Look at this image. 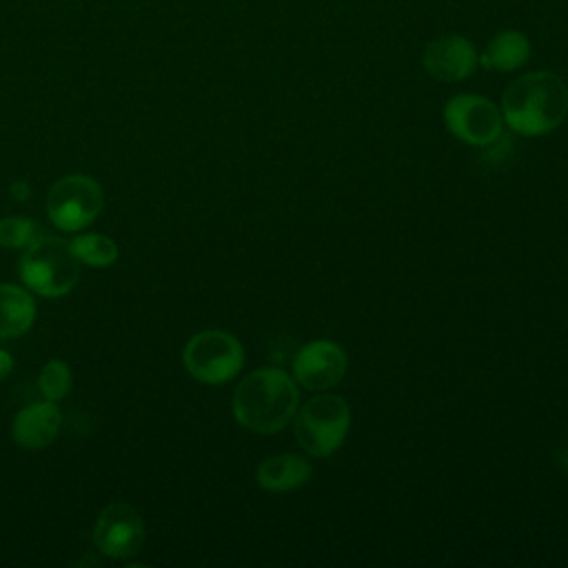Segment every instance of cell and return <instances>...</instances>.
<instances>
[{"label": "cell", "instance_id": "obj_16", "mask_svg": "<svg viewBox=\"0 0 568 568\" xmlns=\"http://www.w3.org/2000/svg\"><path fill=\"white\" fill-rule=\"evenodd\" d=\"M42 235L38 222L27 217H4L0 220V246L27 248Z\"/></svg>", "mask_w": 568, "mask_h": 568}, {"label": "cell", "instance_id": "obj_11", "mask_svg": "<svg viewBox=\"0 0 568 568\" xmlns=\"http://www.w3.org/2000/svg\"><path fill=\"white\" fill-rule=\"evenodd\" d=\"M60 424H62L60 410L53 406V402L47 399V402H36L24 406L16 415L11 433L18 446L38 450V448H47L55 439Z\"/></svg>", "mask_w": 568, "mask_h": 568}, {"label": "cell", "instance_id": "obj_9", "mask_svg": "<svg viewBox=\"0 0 568 568\" xmlns=\"http://www.w3.org/2000/svg\"><path fill=\"white\" fill-rule=\"evenodd\" d=\"M348 359L339 344L315 339L304 344L293 357V377L306 390H328L342 382Z\"/></svg>", "mask_w": 568, "mask_h": 568}, {"label": "cell", "instance_id": "obj_5", "mask_svg": "<svg viewBox=\"0 0 568 568\" xmlns=\"http://www.w3.org/2000/svg\"><path fill=\"white\" fill-rule=\"evenodd\" d=\"M182 359L191 377L204 384H224L244 366V348L226 331H202L186 342Z\"/></svg>", "mask_w": 568, "mask_h": 568}, {"label": "cell", "instance_id": "obj_10", "mask_svg": "<svg viewBox=\"0 0 568 568\" xmlns=\"http://www.w3.org/2000/svg\"><path fill=\"white\" fill-rule=\"evenodd\" d=\"M422 62L433 78L442 82H459L473 75L479 55L475 44L464 36H442L426 44Z\"/></svg>", "mask_w": 568, "mask_h": 568}, {"label": "cell", "instance_id": "obj_15", "mask_svg": "<svg viewBox=\"0 0 568 568\" xmlns=\"http://www.w3.org/2000/svg\"><path fill=\"white\" fill-rule=\"evenodd\" d=\"M69 248L78 262L89 264V266H109L118 257L115 242L100 233L78 235L69 242Z\"/></svg>", "mask_w": 568, "mask_h": 568}, {"label": "cell", "instance_id": "obj_8", "mask_svg": "<svg viewBox=\"0 0 568 568\" xmlns=\"http://www.w3.org/2000/svg\"><path fill=\"white\" fill-rule=\"evenodd\" d=\"M93 541L106 557L124 559L138 555L144 544V524L140 513L124 501L109 504L93 526Z\"/></svg>", "mask_w": 568, "mask_h": 568}, {"label": "cell", "instance_id": "obj_14", "mask_svg": "<svg viewBox=\"0 0 568 568\" xmlns=\"http://www.w3.org/2000/svg\"><path fill=\"white\" fill-rule=\"evenodd\" d=\"M36 320L33 297L13 284H0V339L18 337L31 328Z\"/></svg>", "mask_w": 568, "mask_h": 568}, {"label": "cell", "instance_id": "obj_3", "mask_svg": "<svg viewBox=\"0 0 568 568\" xmlns=\"http://www.w3.org/2000/svg\"><path fill=\"white\" fill-rule=\"evenodd\" d=\"M18 271L20 280L42 297L67 295L80 277V266L69 242L44 233L22 251Z\"/></svg>", "mask_w": 568, "mask_h": 568}, {"label": "cell", "instance_id": "obj_7", "mask_svg": "<svg viewBox=\"0 0 568 568\" xmlns=\"http://www.w3.org/2000/svg\"><path fill=\"white\" fill-rule=\"evenodd\" d=\"M444 124L464 144L486 146L501 133L504 118L488 98L462 93L444 104Z\"/></svg>", "mask_w": 568, "mask_h": 568}, {"label": "cell", "instance_id": "obj_18", "mask_svg": "<svg viewBox=\"0 0 568 568\" xmlns=\"http://www.w3.org/2000/svg\"><path fill=\"white\" fill-rule=\"evenodd\" d=\"M481 149H484V158L495 164V162H501V160H506V158L510 155V151H513V140H510L508 135H504V131H501L490 144H486V146H481Z\"/></svg>", "mask_w": 568, "mask_h": 568}, {"label": "cell", "instance_id": "obj_6", "mask_svg": "<svg viewBox=\"0 0 568 568\" xmlns=\"http://www.w3.org/2000/svg\"><path fill=\"white\" fill-rule=\"evenodd\" d=\"M104 195L100 184L89 175L60 178L47 197V213L62 231H80L89 226L102 211Z\"/></svg>", "mask_w": 568, "mask_h": 568}, {"label": "cell", "instance_id": "obj_13", "mask_svg": "<svg viewBox=\"0 0 568 568\" xmlns=\"http://www.w3.org/2000/svg\"><path fill=\"white\" fill-rule=\"evenodd\" d=\"M528 58H530V40L517 29H506L493 36V40L479 55V64L493 71H515L524 67Z\"/></svg>", "mask_w": 568, "mask_h": 568}, {"label": "cell", "instance_id": "obj_19", "mask_svg": "<svg viewBox=\"0 0 568 568\" xmlns=\"http://www.w3.org/2000/svg\"><path fill=\"white\" fill-rule=\"evenodd\" d=\"M11 368H13V359H11V355H9L7 351H2V348H0V379H4V377L11 373Z\"/></svg>", "mask_w": 568, "mask_h": 568}, {"label": "cell", "instance_id": "obj_4", "mask_svg": "<svg viewBox=\"0 0 568 568\" xmlns=\"http://www.w3.org/2000/svg\"><path fill=\"white\" fill-rule=\"evenodd\" d=\"M348 426L351 408L346 399L331 393L311 397L293 415L295 439L311 457H331L344 444Z\"/></svg>", "mask_w": 568, "mask_h": 568}, {"label": "cell", "instance_id": "obj_12", "mask_svg": "<svg viewBox=\"0 0 568 568\" xmlns=\"http://www.w3.org/2000/svg\"><path fill=\"white\" fill-rule=\"evenodd\" d=\"M313 468L304 455L297 453H280L266 457L257 466V484L268 493H288L304 486L311 477Z\"/></svg>", "mask_w": 568, "mask_h": 568}, {"label": "cell", "instance_id": "obj_2", "mask_svg": "<svg viewBox=\"0 0 568 568\" xmlns=\"http://www.w3.org/2000/svg\"><path fill=\"white\" fill-rule=\"evenodd\" d=\"M300 393L288 373L268 366L248 373L233 393L235 422L253 433L271 435L291 424Z\"/></svg>", "mask_w": 568, "mask_h": 568}, {"label": "cell", "instance_id": "obj_17", "mask_svg": "<svg viewBox=\"0 0 568 568\" xmlns=\"http://www.w3.org/2000/svg\"><path fill=\"white\" fill-rule=\"evenodd\" d=\"M71 384H73V377H71V368L62 362V359H51L40 377H38V386H40V393L49 399V402H58L62 399L69 390H71Z\"/></svg>", "mask_w": 568, "mask_h": 568}, {"label": "cell", "instance_id": "obj_1", "mask_svg": "<svg viewBox=\"0 0 568 568\" xmlns=\"http://www.w3.org/2000/svg\"><path fill=\"white\" fill-rule=\"evenodd\" d=\"M568 115V87L552 71H532L513 80L501 95L504 122L521 135H544Z\"/></svg>", "mask_w": 568, "mask_h": 568}]
</instances>
